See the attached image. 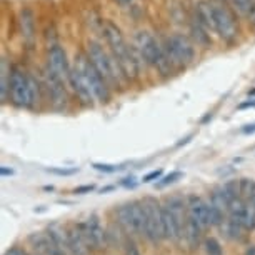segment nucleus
Segmentation results:
<instances>
[{
	"label": "nucleus",
	"mask_w": 255,
	"mask_h": 255,
	"mask_svg": "<svg viewBox=\"0 0 255 255\" xmlns=\"http://www.w3.org/2000/svg\"><path fill=\"white\" fill-rule=\"evenodd\" d=\"M72 65H74L75 69H79L82 72V75L87 79L89 85L94 90L95 99H97V104H107V102H110L114 90L110 89V85L107 84V82H105L104 77L99 74V70L94 67V64L90 62V59L87 57L85 52H79V54L75 55L74 62H72Z\"/></svg>",
	"instance_id": "0eeeda50"
},
{
	"label": "nucleus",
	"mask_w": 255,
	"mask_h": 255,
	"mask_svg": "<svg viewBox=\"0 0 255 255\" xmlns=\"http://www.w3.org/2000/svg\"><path fill=\"white\" fill-rule=\"evenodd\" d=\"M85 54L94 64L95 69L99 70V74L104 77L105 82L110 85L112 90L120 89L125 84L122 74L119 70V65L115 62L114 55L110 54L109 47H104L99 40H89L87 47H85Z\"/></svg>",
	"instance_id": "20e7f679"
},
{
	"label": "nucleus",
	"mask_w": 255,
	"mask_h": 255,
	"mask_svg": "<svg viewBox=\"0 0 255 255\" xmlns=\"http://www.w3.org/2000/svg\"><path fill=\"white\" fill-rule=\"evenodd\" d=\"M187 215H189L195 224H199V227L202 230L209 229L212 225L210 204L199 195L187 197Z\"/></svg>",
	"instance_id": "4468645a"
},
{
	"label": "nucleus",
	"mask_w": 255,
	"mask_h": 255,
	"mask_svg": "<svg viewBox=\"0 0 255 255\" xmlns=\"http://www.w3.org/2000/svg\"><path fill=\"white\" fill-rule=\"evenodd\" d=\"M44 100L45 95L40 77L25 70L20 65H13L10 75V89H8V102L15 109L33 110Z\"/></svg>",
	"instance_id": "f03ea898"
},
{
	"label": "nucleus",
	"mask_w": 255,
	"mask_h": 255,
	"mask_svg": "<svg viewBox=\"0 0 255 255\" xmlns=\"http://www.w3.org/2000/svg\"><path fill=\"white\" fill-rule=\"evenodd\" d=\"M112 2L115 3V5H119V7H122V8H127V7L132 5L133 0H112Z\"/></svg>",
	"instance_id": "cd10ccee"
},
{
	"label": "nucleus",
	"mask_w": 255,
	"mask_h": 255,
	"mask_svg": "<svg viewBox=\"0 0 255 255\" xmlns=\"http://www.w3.org/2000/svg\"><path fill=\"white\" fill-rule=\"evenodd\" d=\"M242 133H245V135H249V133H255V124L254 125H245V127L242 128Z\"/></svg>",
	"instance_id": "2f4dec72"
},
{
	"label": "nucleus",
	"mask_w": 255,
	"mask_h": 255,
	"mask_svg": "<svg viewBox=\"0 0 255 255\" xmlns=\"http://www.w3.org/2000/svg\"><path fill=\"white\" fill-rule=\"evenodd\" d=\"M160 177H162V170L158 168V170H153L150 172V174H147V175H143V184H150V182L153 180H160Z\"/></svg>",
	"instance_id": "a878e982"
},
{
	"label": "nucleus",
	"mask_w": 255,
	"mask_h": 255,
	"mask_svg": "<svg viewBox=\"0 0 255 255\" xmlns=\"http://www.w3.org/2000/svg\"><path fill=\"white\" fill-rule=\"evenodd\" d=\"M95 170L104 172V174H115V172L122 170V165H112V163H94L92 165Z\"/></svg>",
	"instance_id": "5701e85b"
},
{
	"label": "nucleus",
	"mask_w": 255,
	"mask_h": 255,
	"mask_svg": "<svg viewBox=\"0 0 255 255\" xmlns=\"http://www.w3.org/2000/svg\"><path fill=\"white\" fill-rule=\"evenodd\" d=\"M135 179H133V177H130V179H124L122 180V185L124 187H127V189H133V187L137 185V182H133Z\"/></svg>",
	"instance_id": "c85d7f7f"
},
{
	"label": "nucleus",
	"mask_w": 255,
	"mask_h": 255,
	"mask_svg": "<svg viewBox=\"0 0 255 255\" xmlns=\"http://www.w3.org/2000/svg\"><path fill=\"white\" fill-rule=\"evenodd\" d=\"M92 190H95V185H82V187H77V189H74V194L84 195V194H90Z\"/></svg>",
	"instance_id": "bb28decb"
},
{
	"label": "nucleus",
	"mask_w": 255,
	"mask_h": 255,
	"mask_svg": "<svg viewBox=\"0 0 255 255\" xmlns=\"http://www.w3.org/2000/svg\"><path fill=\"white\" fill-rule=\"evenodd\" d=\"M5 255H27L22 249H10Z\"/></svg>",
	"instance_id": "473e14b6"
},
{
	"label": "nucleus",
	"mask_w": 255,
	"mask_h": 255,
	"mask_svg": "<svg viewBox=\"0 0 255 255\" xmlns=\"http://www.w3.org/2000/svg\"><path fill=\"white\" fill-rule=\"evenodd\" d=\"M110 190H114V187H105V189L100 190V194H107V192H110Z\"/></svg>",
	"instance_id": "c9c22d12"
},
{
	"label": "nucleus",
	"mask_w": 255,
	"mask_h": 255,
	"mask_svg": "<svg viewBox=\"0 0 255 255\" xmlns=\"http://www.w3.org/2000/svg\"><path fill=\"white\" fill-rule=\"evenodd\" d=\"M182 177V172H170L168 175H165V177H162L160 179V182H157L155 184V187H158V189H162V187H165V185H168V184H174L175 180H179Z\"/></svg>",
	"instance_id": "b1692460"
},
{
	"label": "nucleus",
	"mask_w": 255,
	"mask_h": 255,
	"mask_svg": "<svg viewBox=\"0 0 255 255\" xmlns=\"http://www.w3.org/2000/svg\"><path fill=\"white\" fill-rule=\"evenodd\" d=\"M67 240H69L70 255H90L89 244L84 240V237H82V234L79 232L77 227L67 230Z\"/></svg>",
	"instance_id": "6ab92c4d"
},
{
	"label": "nucleus",
	"mask_w": 255,
	"mask_h": 255,
	"mask_svg": "<svg viewBox=\"0 0 255 255\" xmlns=\"http://www.w3.org/2000/svg\"><path fill=\"white\" fill-rule=\"evenodd\" d=\"M204 247H205V254H207V255H224L222 247H220L219 240H217V239H214V237L205 239Z\"/></svg>",
	"instance_id": "4be33fe9"
},
{
	"label": "nucleus",
	"mask_w": 255,
	"mask_h": 255,
	"mask_svg": "<svg viewBox=\"0 0 255 255\" xmlns=\"http://www.w3.org/2000/svg\"><path fill=\"white\" fill-rule=\"evenodd\" d=\"M28 242L32 244V247L38 250L44 255H67L64 250H62L59 245H57L54 240L50 239L49 234H32L28 237Z\"/></svg>",
	"instance_id": "dca6fc26"
},
{
	"label": "nucleus",
	"mask_w": 255,
	"mask_h": 255,
	"mask_svg": "<svg viewBox=\"0 0 255 255\" xmlns=\"http://www.w3.org/2000/svg\"><path fill=\"white\" fill-rule=\"evenodd\" d=\"M0 175H2V177H10V175H13V170L3 165V167H0Z\"/></svg>",
	"instance_id": "7c9ffc66"
},
{
	"label": "nucleus",
	"mask_w": 255,
	"mask_h": 255,
	"mask_svg": "<svg viewBox=\"0 0 255 255\" xmlns=\"http://www.w3.org/2000/svg\"><path fill=\"white\" fill-rule=\"evenodd\" d=\"M212 25H214V32L225 44L230 45L239 38L237 18H235L234 12L229 7H225L224 3L212 2Z\"/></svg>",
	"instance_id": "6e6552de"
},
{
	"label": "nucleus",
	"mask_w": 255,
	"mask_h": 255,
	"mask_svg": "<svg viewBox=\"0 0 255 255\" xmlns=\"http://www.w3.org/2000/svg\"><path fill=\"white\" fill-rule=\"evenodd\" d=\"M142 204L143 210H145V237L152 242H158V240L165 239L162 204L153 197L143 199Z\"/></svg>",
	"instance_id": "9d476101"
},
{
	"label": "nucleus",
	"mask_w": 255,
	"mask_h": 255,
	"mask_svg": "<svg viewBox=\"0 0 255 255\" xmlns=\"http://www.w3.org/2000/svg\"><path fill=\"white\" fill-rule=\"evenodd\" d=\"M119 224L130 234H145V210L142 200H132L120 205L117 210Z\"/></svg>",
	"instance_id": "1a4fd4ad"
},
{
	"label": "nucleus",
	"mask_w": 255,
	"mask_h": 255,
	"mask_svg": "<svg viewBox=\"0 0 255 255\" xmlns=\"http://www.w3.org/2000/svg\"><path fill=\"white\" fill-rule=\"evenodd\" d=\"M130 44L143 67L157 70V74L162 75L163 79L170 77L175 72L167 57L163 40L157 38L153 33L148 30H137L133 33Z\"/></svg>",
	"instance_id": "7ed1b4c3"
},
{
	"label": "nucleus",
	"mask_w": 255,
	"mask_h": 255,
	"mask_svg": "<svg viewBox=\"0 0 255 255\" xmlns=\"http://www.w3.org/2000/svg\"><path fill=\"white\" fill-rule=\"evenodd\" d=\"M167 57L175 70L187 69L195 60V44L190 35L175 32L163 38Z\"/></svg>",
	"instance_id": "39448f33"
},
{
	"label": "nucleus",
	"mask_w": 255,
	"mask_h": 255,
	"mask_svg": "<svg viewBox=\"0 0 255 255\" xmlns=\"http://www.w3.org/2000/svg\"><path fill=\"white\" fill-rule=\"evenodd\" d=\"M249 107H255V100H254V102H245V104H240V105H239V110H244V109H249Z\"/></svg>",
	"instance_id": "72a5a7b5"
},
{
	"label": "nucleus",
	"mask_w": 255,
	"mask_h": 255,
	"mask_svg": "<svg viewBox=\"0 0 255 255\" xmlns=\"http://www.w3.org/2000/svg\"><path fill=\"white\" fill-rule=\"evenodd\" d=\"M102 35H104L105 45L109 47L110 54L114 55L115 62H117L119 70H120V74H122L124 80L130 82V80L138 79L142 62L138 60L132 44H128V42L125 40L120 27L112 20H105L102 23Z\"/></svg>",
	"instance_id": "f257e3e1"
},
{
	"label": "nucleus",
	"mask_w": 255,
	"mask_h": 255,
	"mask_svg": "<svg viewBox=\"0 0 255 255\" xmlns=\"http://www.w3.org/2000/svg\"><path fill=\"white\" fill-rule=\"evenodd\" d=\"M189 25H190L189 27V33H190V38L194 40V44L202 47V49H209V47L212 45V38H210V30H209V28H205L194 17L190 18Z\"/></svg>",
	"instance_id": "f3484780"
},
{
	"label": "nucleus",
	"mask_w": 255,
	"mask_h": 255,
	"mask_svg": "<svg viewBox=\"0 0 255 255\" xmlns=\"http://www.w3.org/2000/svg\"><path fill=\"white\" fill-rule=\"evenodd\" d=\"M127 255H140L138 249L135 247V244H128L127 245Z\"/></svg>",
	"instance_id": "c756f323"
},
{
	"label": "nucleus",
	"mask_w": 255,
	"mask_h": 255,
	"mask_svg": "<svg viewBox=\"0 0 255 255\" xmlns=\"http://www.w3.org/2000/svg\"><path fill=\"white\" fill-rule=\"evenodd\" d=\"M184 232H185V237L190 242V245H195L197 242H199V239H200L202 229L199 227V224H195L194 220H192L189 215H187V222H185Z\"/></svg>",
	"instance_id": "412c9836"
},
{
	"label": "nucleus",
	"mask_w": 255,
	"mask_h": 255,
	"mask_svg": "<svg viewBox=\"0 0 255 255\" xmlns=\"http://www.w3.org/2000/svg\"><path fill=\"white\" fill-rule=\"evenodd\" d=\"M244 255H255V245H252V247H249L247 250H245Z\"/></svg>",
	"instance_id": "f704fd0d"
},
{
	"label": "nucleus",
	"mask_w": 255,
	"mask_h": 255,
	"mask_svg": "<svg viewBox=\"0 0 255 255\" xmlns=\"http://www.w3.org/2000/svg\"><path fill=\"white\" fill-rule=\"evenodd\" d=\"M162 214H163V230H165V239H170V240H177L184 234V229L182 225L179 224V220L174 217L168 207L162 205Z\"/></svg>",
	"instance_id": "a211bd4d"
},
{
	"label": "nucleus",
	"mask_w": 255,
	"mask_h": 255,
	"mask_svg": "<svg viewBox=\"0 0 255 255\" xmlns=\"http://www.w3.org/2000/svg\"><path fill=\"white\" fill-rule=\"evenodd\" d=\"M17 27L22 42L25 44V47L32 49L37 42V23H35V13H33L30 7L20 8L17 17Z\"/></svg>",
	"instance_id": "2eb2a0df"
},
{
	"label": "nucleus",
	"mask_w": 255,
	"mask_h": 255,
	"mask_svg": "<svg viewBox=\"0 0 255 255\" xmlns=\"http://www.w3.org/2000/svg\"><path fill=\"white\" fill-rule=\"evenodd\" d=\"M45 65L49 67L57 77H60V79L69 85V79H70V74H72V62L69 60V55H67L65 49L60 44L47 47Z\"/></svg>",
	"instance_id": "9b49d317"
},
{
	"label": "nucleus",
	"mask_w": 255,
	"mask_h": 255,
	"mask_svg": "<svg viewBox=\"0 0 255 255\" xmlns=\"http://www.w3.org/2000/svg\"><path fill=\"white\" fill-rule=\"evenodd\" d=\"M47 172L54 175H60V177H70V175H75L79 172V168H59V167H52V168H47Z\"/></svg>",
	"instance_id": "393cba45"
},
{
	"label": "nucleus",
	"mask_w": 255,
	"mask_h": 255,
	"mask_svg": "<svg viewBox=\"0 0 255 255\" xmlns=\"http://www.w3.org/2000/svg\"><path fill=\"white\" fill-rule=\"evenodd\" d=\"M38 77H40V80H42L44 95H45V100L50 105V109L55 110V112H64V110H67L72 100L69 85H67L60 77H57L47 65H44V69L40 70Z\"/></svg>",
	"instance_id": "423d86ee"
},
{
	"label": "nucleus",
	"mask_w": 255,
	"mask_h": 255,
	"mask_svg": "<svg viewBox=\"0 0 255 255\" xmlns=\"http://www.w3.org/2000/svg\"><path fill=\"white\" fill-rule=\"evenodd\" d=\"M75 227L79 229V232L82 234L85 242L89 244V247L104 249L105 245H107V234L104 232L97 215H92V217L87 219L85 222L77 224Z\"/></svg>",
	"instance_id": "ddd939ff"
},
{
	"label": "nucleus",
	"mask_w": 255,
	"mask_h": 255,
	"mask_svg": "<svg viewBox=\"0 0 255 255\" xmlns=\"http://www.w3.org/2000/svg\"><path fill=\"white\" fill-rule=\"evenodd\" d=\"M12 67L5 57H2V65H0V97H2V102L5 104L8 102V89H10V75H12Z\"/></svg>",
	"instance_id": "aec40b11"
},
{
	"label": "nucleus",
	"mask_w": 255,
	"mask_h": 255,
	"mask_svg": "<svg viewBox=\"0 0 255 255\" xmlns=\"http://www.w3.org/2000/svg\"><path fill=\"white\" fill-rule=\"evenodd\" d=\"M69 89H70L72 97H74L82 107H94V105L97 104V99H95L94 90L89 85L87 79H85V77L82 75V72L79 69H75L74 65H72V74L69 79Z\"/></svg>",
	"instance_id": "f8f14e48"
}]
</instances>
